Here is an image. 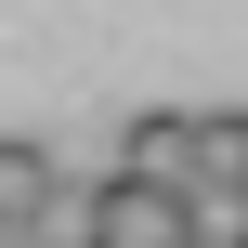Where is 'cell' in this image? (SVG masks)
<instances>
[{"instance_id": "cell-1", "label": "cell", "mask_w": 248, "mask_h": 248, "mask_svg": "<svg viewBox=\"0 0 248 248\" xmlns=\"http://www.w3.org/2000/svg\"><path fill=\"white\" fill-rule=\"evenodd\" d=\"M78 248H183V183L105 170V183L78 196Z\"/></svg>"}, {"instance_id": "cell-2", "label": "cell", "mask_w": 248, "mask_h": 248, "mask_svg": "<svg viewBox=\"0 0 248 248\" xmlns=\"http://www.w3.org/2000/svg\"><path fill=\"white\" fill-rule=\"evenodd\" d=\"M0 222H39L52 248H65V222H78V209H65V157L26 144V131H0Z\"/></svg>"}, {"instance_id": "cell-3", "label": "cell", "mask_w": 248, "mask_h": 248, "mask_svg": "<svg viewBox=\"0 0 248 248\" xmlns=\"http://www.w3.org/2000/svg\"><path fill=\"white\" fill-rule=\"evenodd\" d=\"M183 157H196V118H183V105H144V118L118 131V170H144V183H183Z\"/></svg>"}, {"instance_id": "cell-4", "label": "cell", "mask_w": 248, "mask_h": 248, "mask_svg": "<svg viewBox=\"0 0 248 248\" xmlns=\"http://www.w3.org/2000/svg\"><path fill=\"white\" fill-rule=\"evenodd\" d=\"M183 183H248V105H196V157Z\"/></svg>"}, {"instance_id": "cell-5", "label": "cell", "mask_w": 248, "mask_h": 248, "mask_svg": "<svg viewBox=\"0 0 248 248\" xmlns=\"http://www.w3.org/2000/svg\"><path fill=\"white\" fill-rule=\"evenodd\" d=\"M183 248H248V183H183Z\"/></svg>"}, {"instance_id": "cell-6", "label": "cell", "mask_w": 248, "mask_h": 248, "mask_svg": "<svg viewBox=\"0 0 248 248\" xmlns=\"http://www.w3.org/2000/svg\"><path fill=\"white\" fill-rule=\"evenodd\" d=\"M0 248H52V235H39V222H0Z\"/></svg>"}]
</instances>
